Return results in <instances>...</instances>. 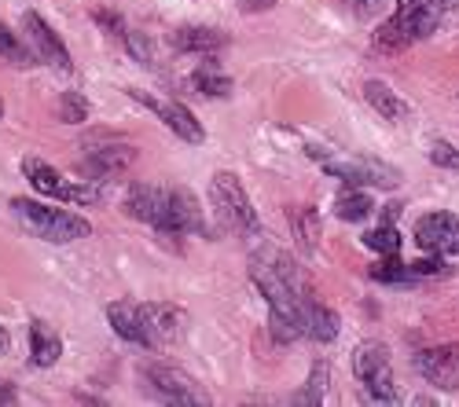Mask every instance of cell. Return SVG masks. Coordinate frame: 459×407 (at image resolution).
I'll use <instances>...</instances> for the list:
<instances>
[{"label":"cell","instance_id":"e575fe53","mask_svg":"<svg viewBox=\"0 0 459 407\" xmlns=\"http://www.w3.org/2000/svg\"><path fill=\"white\" fill-rule=\"evenodd\" d=\"M342 4H364V0H342Z\"/></svg>","mask_w":459,"mask_h":407},{"label":"cell","instance_id":"30bf717a","mask_svg":"<svg viewBox=\"0 0 459 407\" xmlns=\"http://www.w3.org/2000/svg\"><path fill=\"white\" fill-rule=\"evenodd\" d=\"M320 165L338 176L342 183H350V188H382V191H390L397 188V169L390 165H382L375 158H346V155H320Z\"/></svg>","mask_w":459,"mask_h":407},{"label":"cell","instance_id":"9c48e42d","mask_svg":"<svg viewBox=\"0 0 459 407\" xmlns=\"http://www.w3.org/2000/svg\"><path fill=\"white\" fill-rule=\"evenodd\" d=\"M159 235H210V220L203 213V206L195 202V195H187L184 188H166V206L155 225Z\"/></svg>","mask_w":459,"mask_h":407},{"label":"cell","instance_id":"cb8c5ba5","mask_svg":"<svg viewBox=\"0 0 459 407\" xmlns=\"http://www.w3.org/2000/svg\"><path fill=\"white\" fill-rule=\"evenodd\" d=\"M327 375H331V371H327V363L320 360V363L313 367V371H309V378H305V389H301V393H294V403H298V407H309V403L316 407V403H324Z\"/></svg>","mask_w":459,"mask_h":407},{"label":"cell","instance_id":"ffe728a7","mask_svg":"<svg viewBox=\"0 0 459 407\" xmlns=\"http://www.w3.org/2000/svg\"><path fill=\"white\" fill-rule=\"evenodd\" d=\"M290 235L298 242V250L305 257H313L320 250V235H324V220L316 213V206H294L290 209Z\"/></svg>","mask_w":459,"mask_h":407},{"label":"cell","instance_id":"484cf974","mask_svg":"<svg viewBox=\"0 0 459 407\" xmlns=\"http://www.w3.org/2000/svg\"><path fill=\"white\" fill-rule=\"evenodd\" d=\"M364 246L368 250H375V253H401V232L394 228V220H386V225H378V228H371L368 235H364Z\"/></svg>","mask_w":459,"mask_h":407},{"label":"cell","instance_id":"836d02e7","mask_svg":"<svg viewBox=\"0 0 459 407\" xmlns=\"http://www.w3.org/2000/svg\"><path fill=\"white\" fill-rule=\"evenodd\" d=\"M8 345H12V338H8V330H4V326H0V356H4V352H8Z\"/></svg>","mask_w":459,"mask_h":407},{"label":"cell","instance_id":"4dcf8cb0","mask_svg":"<svg viewBox=\"0 0 459 407\" xmlns=\"http://www.w3.org/2000/svg\"><path fill=\"white\" fill-rule=\"evenodd\" d=\"M411 272L415 276H445V253H430L423 261H415Z\"/></svg>","mask_w":459,"mask_h":407},{"label":"cell","instance_id":"83f0119b","mask_svg":"<svg viewBox=\"0 0 459 407\" xmlns=\"http://www.w3.org/2000/svg\"><path fill=\"white\" fill-rule=\"evenodd\" d=\"M191 85H195L203 96H228L232 92V81H228L224 73H217L213 66H199L195 73H191Z\"/></svg>","mask_w":459,"mask_h":407},{"label":"cell","instance_id":"2e32d148","mask_svg":"<svg viewBox=\"0 0 459 407\" xmlns=\"http://www.w3.org/2000/svg\"><path fill=\"white\" fill-rule=\"evenodd\" d=\"M107 323L114 326V335L129 345H140V349H151V338H147V323H143V309L136 301H110L107 305Z\"/></svg>","mask_w":459,"mask_h":407},{"label":"cell","instance_id":"7c38bea8","mask_svg":"<svg viewBox=\"0 0 459 407\" xmlns=\"http://www.w3.org/2000/svg\"><path fill=\"white\" fill-rule=\"evenodd\" d=\"M143 309V323H147V338H151V349L159 345H177L184 335H187V312L180 305H169V301H147L140 305Z\"/></svg>","mask_w":459,"mask_h":407},{"label":"cell","instance_id":"4fadbf2b","mask_svg":"<svg viewBox=\"0 0 459 407\" xmlns=\"http://www.w3.org/2000/svg\"><path fill=\"white\" fill-rule=\"evenodd\" d=\"M129 96H133L136 103H143L147 110H155L159 122H162L166 129H173L184 143H203V140H206V129L195 122V114H191L184 103H177V99H155V96H143V92H136V89H129Z\"/></svg>","mask_w":459,"mask_h":407},{"label":"cell","instance_id":"d590c367","mask_svg":"<svg viewBox=\"0 0 459 407\" xmlns=\"http://www.w3.org/2000/svg\"><path fill=\"white\" fill-rule=\"evenodd\" d=\"M448 4H459V0H445V8H448Z\"/></svg>","mask_w":459,"mask_h":407},{"label":"cell","instance_id":"6da1fadb","mask_svg":"<svg viewBox=\"0 0 459 407\" xmlns=\"http://www.w3.org/2000/svg\"><path fill=\"white\" fill-rule=\"evenodd\" d=\"M250 279L269 301V326L276 342L301 338V305L313 298L309 276L301 272L294 257H287L276 246H264L250 257Z\"/></svg>","mask_w":459,"mask_h":407},{"label":"cell","instance_id":"8992f818","mask_svg":"<svg viewBox=\"0 0 459 407\" xmlns=\"http://www.w3.org/2000/svg\"><path fill=\"white\" fill-rule=\"evenodd\" d=\"M22 173H26V180H30L33 191H41V195H48V199H59V202H78V206H85V202H100V199H103V191L96 188V180L63 176L56 165H48V162H41V158H26V162H22Z\"/></svg>","mask_w":459,"mask_h":407},{"label":"cell","instance_id":"7a4b0ae2","mask_svg":"<svg viewBox=\"0 0 459 407\" xmlns=\"http://www.w3.org/2000/svg\"><path fill=\"white\" fill-rule=\"evenodd\" d=\"M445 0H397V12L375 30V48L382 52H401L441 26Z\"/></svg>","mask_w":459,"mask_h":407},{"label":"cell","instance_id":"44dd1931","mask_svg":"<svg viewBox=\"0 0 459 407\" xmlns=\"http://www.w3.org/2000/svg\"><path fill=\"white\" fill-rule=\"evenodd\" d=\"M162 206H166V188H151V183H136V188L126 195V213L143 220L151 228L159 225Z\"/></svg>","mask_w":459,"mask_h":407},{"label":"cell","instance_id":"d6a6232c","mask_svg":"<svg viewBox=\"0 0 459 407\" xmlns=\"http://www.w3.org/2000/svg\"><path fill=\"white\" fill-rule=\"evenodd\" d=\"M12 400H15V389L0 382V403H12Z\"/></svg>","mask_w":459,"mask_h":407},{"label":"cell","instance_id":"8fae6325","mask_svg":"<svg viewBox=\"0 0 459 407\" xmlns=\"http://www.w3.org/2000/svg\"><path fill=\"white\" fill-rule=\"evenodd\" d=\"M415 371L434 389L455 393L459 389V345H434V349L415 352Z\"/></svg>","mask_w":459,"mask_h":407},{"label":"cell","instance_id":"8d00e7d4","mask_svg":"<svg viewBox=\"0 0 459 407\" xmlns=\"http://www.w3.org/2000/svg\"><path fill=\"white\" fill-rule=\"evenodd\" d=\"M0 118H4V103H0Z\"/></svg>","mask_w":459,"mask_h":407},{"label":"cell","instance_id":"5b68a950","mask_svg":"<svg viewBox=\"0 0 459 407\" xmlns=\"http://www.w3.org/2000/svg\"><path fill=\"white\" fill-rule=\"evenodd\" d=\"M353 375L364 389V400L371 403H397V382H394V360L382 342H360L353 352Z\"/></svg>","mask_w":459,"mask_h":407},{"label":"cell","instance_id":"7402d4cb","mask_svg":"<svg viewBox=\"0 0 459 407\" xmlns=\"http://www.w3.org/2000/svg\"><path fill=\"white\" fill-rule=\"evenodd\" d=\"M364 99L378 110V118H386V122H404L411 110H408V103L386 85V81H368L364 85Z\"/></svg>","mask_w":459,"mask_h":407},{"label":"cell","instance_id":"ac0fdd59","mask_svg":"<svg viewBox=\"0 0 459 407\" xmlns=\"http://www.w3.org/2000/svg\"><path fill=\"white\" fill-rule=\"evenodd\" d=\"M59 356H63V338L45 319H33L30 323V363L41 367V371H48V367L59 363Z\"/></svg>","mask_w":459,"mask_h":407},{"label":"cell","instance_id":"f546056e","mask_svg":"<svg viewBox=\"0 0 459 407\" xmlns=\"http://www.w3.org/2000/svg\"><path fill=\"white\" fill-rule=\"evenodd\" d=\"M430 162L441 165V169H459V147H452L445 140H434L430 143Z\"/></svg>","mask_w":459,"mask_h":407},{"label":"cell","instance_id":"ba28073f","mask_svg":"<svg viewBox=\"0 0 459 407\" xmlns=\"http://www.w3.org/2000/svg\"><path fill=\"white\" fill-rule=\"evenodd\" d=\"M143 382L147 389L155 393L159 400L166 403H177V407H195V403H210V396L203 393V386L191 378L187 371L173 363H147L143 367Z\"/></svg>","mask_w":459,"mask_h":407},{"label":"cell","instance_id":"d6986e66","mask_svg":"<svg viewBox=\"0 0 459 407\" xmlns=\"http://www.w3.org/2000/svg\"><path fill=\"white\" fill-rule=\"evenodd\" d=\"M301 338H313L320 345L338 338V316L327 305H320L316 298H309L301 305Z\"/></svg>","mask_w":459,"mask_h":407},{"label":"cell","instance_id":"1f68e13d","mask_svg":"<svg viewBox=\"0 0 459 407\" xmlns=\"http://www.w3.org/2000/svg\"><path fill=\"white\" fill-rule=\"evenodd\" d=\"M239 8H243L247 15H257V12H269V8H276V0H239Z\"/></svg>","mask_w":459,"mask_h":407},{"label":"cell","instance_id":"d4e9b609","mask_svg":"<svg viewBox=\"0 0 459 407\" xmlns=\"http://www.w3.org/2000/svg\"><path fill=\"white\" fill-rule=\"evenodd\" d=\"M411 265H404L397 253H386L378 265H371V279L375 283H411Z\"/></svg>","mask_w":459,"mask_h":407},{"label":"cell","instance_id":"9a60e30c","mask_svg":"<svg viewBox=\"0 0 459 407\" xmlns=\"http://www.w3.org/2000/svg\"><path fill=\"white\" fill-rule=\"evenodd\" d=\"M415 242L430 253H459V216L427 213L415 220Z\"/></svg>","mask_w":459,"mask_h":407},{"label":"cell","instance_id":"4316f807","mask_svg":"<svg viewBox=\"0 0 459 407\" xmlns=\"http://www.w3.org/2000/svg\"><path fill=\"white\" fill-rule=\"evenodd\" d=\"M89 114H92V106H89V99L82 92H63L59 96V122L82 125V122H89Z\"/></svg>","mask_w":459,"mask_h":407},{"label":"cell","instance_id":"e0dca14e","mask_svg":"<svg viewBox=\"0 0 459 407\" xmlns=\"http://www.w3.org/2000/svg\"><path fill=\"white\" fill-rule=\"evenodd\" d=\"M169 45L180 55H213V52H221L228 45V37L221 30H213V26H177L169 33Z\"/></svg>","mask_w":459,"mask_h":407},{"label":"cell","instance_id":"52a82bcc","mask_svg":"<svg viewBox=\"0 0 459 407\" xmlns=\"http://www.w3.org/2000/svg\"><path fill=\"white\" fill-rule=\"evenodd\" d=\"M136 165V147L122 136H89L82 143V173L85 180H114Z\"/></svg>","mask_w":459,"mask_h":407},{"label":"cell","instance_id":"277c9868","mask_svg":"<svg viewBox=\"0 0 459 407\" xmlns=\"http://www.w3.org/2000/svg\"><path fill=\"white\" fill-rule=\"evenodd\" d=\"M12 213L30 235L45 239V242H74V239L92 235V225L85 216L45 206V202H33V199H12Z\"/></svg>","mask_w":459,"mask_h":407},{"label":"cell","instance_id":"5bb4252c","mask_svg":"<svg viewBox=\"0 0 459 407\" xmlns=\"http://www.w3.org/2000/svg\"><path fill=\"white\" fill-rule=\"evenodd\" d=\"M22 30H26V37H30L37 59H45L48 66H56V70H63V73L74 70L70 52H66V45H63V37H59L41 15H37V12H26V15H22Z\"/></svg>","mask_w":459,"mask_h":407},{"label":"cell","instance_id":"603a6c76","mask_svg":"<svg viewBox=\"0 0 459 407\" xmlns=\"http://www.w3.org/2000/svg\"><path fill=\"white\" fill-rule=\"evenodd\" d=\"M371 199L360 191V188H350V191H342L338 199H334V213H338V220H350V225H360V220H368L371 216Z\"/></svg>","mask_w":459,"mask_h":407},{"label":"cell","instance_id":"3957f363","mask_svg":"<svg viewBox=\"0 0 459 407\" xmlns=\"http://www.w3.org/2000/svg\"><path fill=\"white\" fill-rule=\"evenodd\" d=\"M210 206H213V216H217V228L232 232V235H257L261 232V220L254 213V202L247 195V188L239 183L236 173H213L210 180Z\"/></svg>","mask_w":459,"mask_h":407},{"label":"cell","instance_id":"f1b7e54d","mask_svg":"<svg viewBox=\"0 0 459 407\" xmlns=\"http://www.w3.org/2000/svg\"><path fill=\"white\" fill-rule=\"evenodd\" d=\"M0 59H8V63H30V52L19 45V37L8 26H0Z\"/></svg>","mask_w":459,"mask_h":407}]
</instances>
